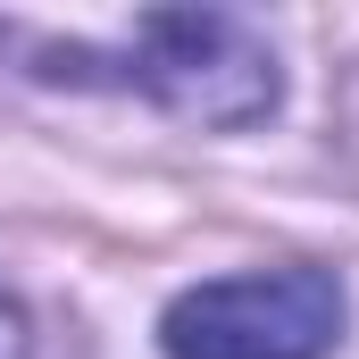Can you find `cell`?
Instances as JSON below:
<instances>
[{
  "mask_svg": "<svg viewBox=\"0 0 359 359\" xmlns=\"http://www.w3.org/2000/svg\"><path fill=\"white\" fill-rule=\"evenodd\" d=\"M0 50L34 84H76V92H142L184 126L243 134L276 117L284 100V59L276 42L234 17V8H142L126 42H76L42 25H0Z\"/></svg>",
  "mask_w": 359,
  "mask_h": 359,
  "instance_id": "6da1fadb",
  "label": "cell"
},
{
  "mask_svg": "<svg viewBox=\"0 0 359 359\" xmlns=\"http://www.w3.org/2000/svg\"><path fill=\"white\" fill-rule=\"evenodd\" d=\"M343 276L334 268H251V276H209L168 301L159 351L168 359H326L343 343Z\"/></svg>",
  "mask_w": 359,
  "mask_h": 359,
  "instance_id": "7a4b0ae2",
  "label": "cell"
},
{
  "mask_svg": "<svg viewBox=\"0 0 359 359\" xmlns=\"http://www.w3.org/2000/svg\"><path fill=\"white\" fill-rule=\"evenodd\" d=\"M0 359H34V309L8 276H0Z\"/></svg>",
  "mask_w": 359,
  "mask_h": 359,
  "instance_id": "3957f363",
  "label": "cell"
}]
</instances>
